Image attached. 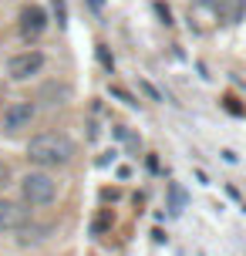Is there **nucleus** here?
I'll return each mask as SVG.
<instances>
[{
	"instance_id": "f257e3e1",
	"label": "nucleus",
	"mask_w": 246,
	"mask_h": 256,
	"mask_svg": "<svg viewBox=\"0 0 246 256\" xmlns=\"http://www.w3.org/2000/svg\"><path fill=\"white\" fill-rule=\"evenodd\" d=\"M74 142L68 138L64 132H38V135H30L27 142V162L40 172H54V168H64L74 162Z\"/></svg>"
},
{
	"instance_id": "f03ea898",
	"label": "nucleus",
	"mask_w": 246,
	"mask_h": 256,
	"mask_svg": "<svg viewBox=\"0 0 246 256\" xmlns=\"http://www.w3.org/2000/svg\"><path fill=\"white\" fill-rule=\"evenodd\" d=\"M17 189H20V202L30 212L34 209H48L58 199V179H54L51 172H40V168H30L27 176H20Z\"/></svg>"
},
{
	"instance_id": "7ed1b4c3",
	"label": "nucleus",
	"mask_w": 246,
	"mask_h": 256,
	"mask_svg": "<svg viewBox=\"0 0 246 256\" xmlns=\"http://www.w3.org/2000/svg\"><path fill=\"white\" fill-rule=\"evenodd\" d=\"M44 68H48V54L40 51V48H24V51L10 54L7 78H10V81H30V78H38Z\"/></svg>"
},
{
	"instance_id": "20e7f679",
	"label": "nucleus",
	"mask_w": 246,
	"mask_h": 256,
	"mask_svg": "<svg viewBox=\"0 0 246 256\" xmlns=\"http://www.w3.org/2000/svg\"><path fill=\"white\" fill-rule=\"evenodd\" d=\"M34 118H38V104L20 98V102H10L4 108V115H0V132L4 135H24L27 128L34 125Z\"/></svg>"
},
{
	"instance_id": "39448f33",
	"label": "nucleus",
	"mask_w": 246,
	"mask_h": 256,
	"mask_svg": "<svg viewBox=\"0 0 246 256\" xmlns=\"http://www.w3.org/2000/svg\"><path fill=\"white\" fill-rule=\"evenodd\" d=\"M24 222H30V209L20 199L0 196V232H17Z\"/></svg>"
},
{
	"instance_id": "423d86ee",
	"label": "nucleus",
	"mask_w": 246,
	"mask_h": 256,
	"mask_svg": "<svg viewBox=\"0 0 246 256\" xmlns=\"http://www.w3.org/2000/svg\"><path fill=\"white\" fill-rule=\"evenodd\" d=\"M17 30H20L24 40H38L48 30V14H44V7H38V4L24 7L20 10V20H17Z\"/></svg>"
},
{
	"instance_id": "0eeeda50",
	"label": "nucleus",
	"mask_w": 246,
	"mask_h": 256,
	"mask_svg": "<svg viewBox=\"0 0 246 256\" xmlns=\"http://www.w3.org/2000/svg\"><path fill=\"white\" fill-rule=\"evenodd\" d=\"M51 232H54V226L51 222H24L20 230L14 232V243L20 246V250H30V246H40L44 240H51Z\"/></svg>"
},
{
	"instance_id": "6e6552de",
	"label": "nucleus",
	"mask_w": 246,
	"mask_h": 256,
	"mask_svg": "<svg viewBox=\"0 0 246 256\" xmlns=\"http://www.w3.org/2000/svg\"><path fill=\"white\" fill-rule=\"evenodd\" d=\"M168 196H172V212H182V202H186L182 189H179V186H168Z\"/></svg>"
},
{
	"instance_id": "1a4fd4ad",
	"label": "nucleus",
	"mask_w": 246,
	"mask_h": 256,
	"mask_svg": "<svg viewBox=\"0 0 246 256\" xmlns=\"http://www.w3.org/2000/svg\"><path fill=\"white\" fill-rule=\"evenodd\" d=\"M4 186H10V166L0 158V189H4Z\"/></svg>"
},
{
	"instance_id": "9d476101",
	"label": "nucleus",
	"mask_w": 246,
	"mask_h": 256,
	"mask_svg": "<svg viewBox=\"0 0 246 256\" xmlns=\"http://www.w3.org/2000/svg\"><path fill=\"white\" fill-rule=\"evenodd\" d=\"M112 94H115V98H122V102L128 104V108H135V104H138V102H135V98L128 94V91H122V88H112Z\"/></svg>"
},
{
	"instance_id": "9b49d317",
	"label": "nucleus",
	"mask_w": 246,
	"mask_h": 256,
	"mask_svg": "<svg viewBox=\"0 0 246 256\" xmlns=\"http://www.w3.org/2000/svg\"><path fill=\"white\" fill-rule=\"evenodd\" d=\"M142 88H145V94H148V98H152V102H162V94H158V91L152 88V84H148V81H142Z\"/></svg>"
},
{
	"instance_id": "f8f14e48",
	"label": "nucleus",
	"mask_w": 246,
	"mask_h": 256,
	"mask_svg": "<svg viewBox=\"0 0 246 256\" xmlns=\"http://www.w3.org/2000/svg\"><path fill=\"white\" fill-rule=\"evenodd\" d=\"M102 4H104V0H91V7H94V10H98V7H102Z\"/></svg>"
}]
</instances>
